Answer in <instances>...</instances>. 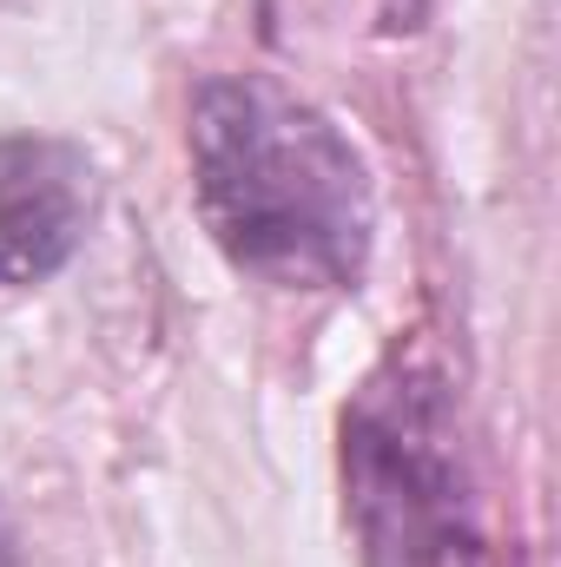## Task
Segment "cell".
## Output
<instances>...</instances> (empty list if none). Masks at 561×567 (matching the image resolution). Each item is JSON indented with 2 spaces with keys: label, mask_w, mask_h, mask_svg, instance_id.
I'll return each instance as SVG.
<instances>
[{
  "label": "cell",
  "mask_w": 561,
  "mask_h": 567,
  "mask_svg": "<svg viewBox=\"0 0 561 567\" xmlns=\"http://www.w3.org/2000/svg\"><path fill=\"white\" fill-rule=\"evenodd\" d=\"M93 225V158L67 140H0V290L47 284Z\"/></svg>",
  "instance_id": "3"
},
{
  "label": "cell",
  "mask_w": 561,
  "mask_h": 567,
  "mask_svg": "<svg viewBox=\"0 0 561 567\" xmlns=\"http://www.w3.org/2000/svg\"><path fill=\"white\" fill-rule=\"evenodd\" d=\"M344 515L364 567H476L482 515L449 383L390 357L344 410Z\"/></svg>",
  "instance_id": "2"
},
{
  "label": "cell",
  "mask_w": 561,
  "mask_h": 567,
  "mask_svg": "<svg viewBox=\"0 0 561 567\" xmlns=\"http://www.w3.org/2000/svg\"><path fill=\"white\" fill-rule=\"evenodd\" d=\"M0 567H20V542H13V522H7V502H0Z\"/></svg>",
  "instance_id": "4"
},
{
  "label": "cell",
  "mask_w": 561,
  "mask_h": 567,
  "mask_svg": "<svg viewBox=\"0 0 561 567\" xmlns=\"http://www.w3.org/2000/svg\"><path fill=\"white\" fill-rule=\"evenodd\" d=\"M192 205L212 245L278 290H344L377 245V192L350 133L272 73H218L185 113Z\"/></svg>",
  "instance_id": "1"
}]
</instances>
